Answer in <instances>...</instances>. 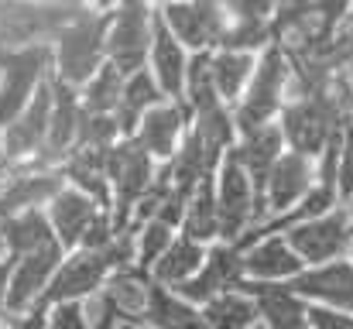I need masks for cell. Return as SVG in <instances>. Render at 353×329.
I'll list each match as a JSON object with an SVG mask.
<instances>
[{
    "label": "cell",
    "mask_w": 353,
    "mask_h": 329,
    "mask_svg": "<svg viewBox=\"0 0 353 329\" xmlns=\"http://www.w3.org/2000/svg\"><path fill=\"white\" fill-rule=\"evenodd\" d=\"M336 192H340V199H353V130L347 127V134H343V144H340V151H336Z\"/></svg>",
    "instance_id": "obj_35"
},
{
    "label": "cell",
    "mask_w": 353,
    "mask_h": 329,
    "mask_svg": "<svg viewBox=\"0 0 353 329\" xmlns=\"http://www.w3.org/2000/svg\"><path fill=\"white\" fill-rule=\"evenodd\" d=\"M158 14H161L165 28L172 31V38L192 55L216 52L220 38L227 31L223 3H165V7H158Z\"/></svg>",
    "instance_id": "obj_9"
},
{
    "label": "cell",
    "mask_w": 353,
    "mask_h": 329,
    "mask_svg": "<svg viewBox=\"0 0 353 329\" xmlns=\"http://www.w3.org/2000/svg\"><path fill=\"white\" fill-rule=\"evenodd\" d=\"M123 83L127 76L117 72L110 62L79 90V103H83V113H93V117H117L120 107V93H123Z\"/></svg>",
    "instance_id": "obj_31"
},
{
    "label": "cell",
    "mask_w": 353,
    "mask_h": 329,
    "mask_svg": "<svg viewBox=\"0 0 353 329\" xmlns=\"http://www.w3.org/2000/svg\"><path fill=\"white\" fill-rule=\"evenodd\" d=\"M45 213H48V223H52V230H55L62 250H69V247H79V243H83L86 230L93 226V219L100 217L103 210H100L90 196H83L79 189L65 186V189L48 203Z\"/></svg>",
    "instance_id": "obj_23"
},
{
    "label": "cell",
    "mask_w": 353,
    "mask_h": 329,
    "mask_svg": "<svg viewBox=\"0 0 353 329\" xmlns=\"http://www.w3.org/2000/svg\"><path fill=\"white\" fill-rule=\"evenodd\" d=\"M137 230V268L151 271L158 264V257L172 247V240L179 237V230H172L161 219H148V223H130Z\"/></svg>",
    "instance_id": "obj_33"
},
{
    "label": "cell",
    "mask_w": 353,
    "mask_h": 329,
    "mask_svg": "<svg viewBox=\"0 0 353 329\" xmlns=\"http://www.w3.org/2000/svg\"><path fill=\"white\" fill-rule=\"evenodd\" d=\"M243 281H247V275H243V254L236 247H230V243H213L206 264L199 268V275L189 278L185 285H179L175 295L185 299L189 306L203 309V306H210L213 299H220L227 292H240Z\"/></svg>",
    "instance_id": "obj_12"
},
{
    "label": "cell",
    "mask_w": 353,
    "mask_h": 329,
    "mask_svg": "<svg viewBox=\"0 0 353 329\" xmlns=\"http://www.w3.org/2000/svg\"><path fill=\"white\" fill-rule=\"evenodd\" d=\"M189 62H192V55L172 38V31L165 28V21H161V14H158V24H154V45H151L148 69H151L154 83L161 86L165 100H172V103H182V100H185Z\"/></svg>",
    "instance_id": "obj_19"
},
{
    "label": "cell",
    "mask_w": 353,
    "mask_h": 329,
    "mask_svg": "<svg viewBox=\"0 0 353 329\" xmlns=\"http://www.w3.org/2000/svg\"><path fill=\"white\" fill-rule=\"evenodd\" d=\"M343 79H347V86H350V93H353V62L343 69Z\"/></svg>",
    "instance_id": "obj_42"
},
{
    "label": "cell",
    "mask_w": 353,
    "mask_h": 329,
    "mask_svg": "<svg viewBox=\"0 0 353 329\" xmlns=\"http://www.w3.org/2000/svg\"><path fill=\"white\" fill-rule=\"evenodd\" d=\"M65 189V179L59 168H45V165H24L17 172H10L3 179L0 189V223L34 210H48V203Z\"/></svg>",
    "instance_id": "obj_11"
},
{
    "label": "cell",
    "mask_w": 353,
    "mask_h": 329,
    "mask_svg": "<svg viewBox=\"0 0 353 329\" xmlns=\"http://www.w3.org/2000/svg\"><path fill=\"white\" fill-rule=\"evenodd\" d=\"M107 168H110V192H114L110 217L117 223V230H127L134 213H137V206H141V199L148 196V189H151V182L158 175V161L148 158L127 137V141H120L117 148H110Z\"/></svg>",
    "instance_id": "obj_6"
},
{
    "label": "cell",
    "mask_w": 353,
    "mask_h": 329,
    "mask_svg": "<svg viewBox=\"0 0 353 329\" xmlns=\"http://www.w3.org/2000/svg\"><path fill=\"white\" fill-rule=\"evenodd\" d=\"M295 93V79H292V62L285 55V48L274 41L268 52L257 55L254 76L243 90V97L236 100L234 120L236 130H254V127H268L278 123L285 103Z\"/></svg>",
    "instance_id": "obj_2"
},
{
    "label": "cell",
    "mask_w": 353,
    "mask_h": 329,
    "mask_svg": "<svg viewBox=\"0 0 353 329\" xmlns=\"http://www.w3.org/2000/svg\"><path fill=\"white\" fill-rule=\"evenodd\" d=\"M48 123H52V79L38 90V97L24 107V113L7 130H0V148L10 168H24L41 158Z\"/></svg>",
    "instance_id": "obj_10"
},
{
    "label": "cell",
    "mask_w": 353,
    "mask_h": 329,
    "mask_svg": "<svg viewBox=\"0 0 353 329\" xmlns=\"http://www.w3.org/2000/svg\"><path fill=\"white\" fill-rule=\"evenodd\" d=\"M347 90H350V86H347ZM347 127L353 130V93L347 97Z\"/></svg>",
    "instance_id": "obj_40"
},
{
    "label": "cell",
    "mask_w": 353,
    "mask_h": 329,
    "mask_svg": "<svg viewBox=\"0 0 353 329\" xmlns=\"http://www.w3.org/2000/svg\"><path fill=\"white\" fill-rule=\"evenodd\" d=\"M206 257H210V247H203V243L189 240L185 233H179V237L172 240V247H168V250L158 257V264L151 268V278H154L161 288L175 292L179 285H185L189 278L199 275V268L206 264Z\"/></svg>",
    "instance_id": "obj_26"
},
{
    "label": "cell",
    "mask_w": 353,
    "mask_h": 329,
    "mask_svg": "<svg viewBox=\"0 0 353 329\" xmlns=\"http://www.w3.org/2000/svg\"><path fill=\"white\" fill-rule=\"evenodd\" d=\"M144 326L151 329H210L203 319V309L189 306L185 299H179L175 292L161 288L154 281L151 288V299H148V309H144Z\"/></svg>",
    "instance_id": "obj_29"
},
{
    "label": "cell",
    "mask_w": 353,
    "mask_h": 329,
    "mask_svg": "<svg viewBox=\"0 0 353 329\" xmlns=\"http://www.w3.org/2000/svg\"><path fill=\"white\" fill-rule=\"evenodd\" d=\"M189 123H192V117H189V107H185V103L165 100L161 107H154L137 123V130H134L130 141H134L148 158H154L158 165H165V161L175 158V151H179V144H182Z\"/></svg>",
    "instance_id": "obj_16"
},
{
    "label": "cell",
    "mask_w": 353,
    "mask_h": 329,
    "mask_svg": "<svg viewBox=\"0 0 353 329\" xmlns=\"http://www.w3.org/2000/svg\"><path fill=\"white\" fill-rule=\"evenodd\" d=\"M203 319L210 329H254L257 326V309L243 292H227L203 306Z\"/></svg>",
    "instance_id": "obj_32"
},
{
    "label": "cell",
    "mask_w": 353,
    "mask_h": 329,
    "mask_svg": "<svg viewBox=\"0 0 353 329\" xmlns=\"http://www.w3.org/2000/svg\"><path fill=\"white\" fill-rule=\"evenodd\" d=\"M319 182V161L312 158H302L295 151H285L278 158V165L271 168L261 196H264V210H268V219L274 217H285L288 210H295L309 189Z\"/></svg>",
    "instance_id": "obj_13"
},
{
    "label": "cell",
    "mask_w": 353,
    "mask_h": 329,
    "mask_svg": "<svg viewBox=\"0 0 353 329\" xmlns=\"http://www.w3.org/2000/svg\"><path fill=\"white\" fill-rule=\"evenodd\" d=\"M161 103H165V93H161V86L154 83L151 69H141V72L127 76L123 93H120V107H117V123H120L123 141L134 137L137 123H141L154 107H161Z\"/></svg>",
    "instance_id": "obj_27"
},
{
    "label": "cell",
    "mask_w": 353,
    "mask_h": 329,
    "mask_svg": "<svg viewBox=\"0 0 353 329\" xmlns=\"http://www.w3.org/2000/svg\"><path fill=\"white\" fill-rule=\"evenodd\" d=\"M309 329H353V316L350 312H333V309L309 306Z\"/></svg>",
    "instance_id": "obj_36"
},
{
    "label": "cell",
    "mask_w": 353,
    "mask_h": 329,
    "mask_svg": "<svg viewBox=\"0 0 353 329\" xmlns=\"http://www.w3.org/2000/svg\"><path fill=\"white\" fill-rule=\"evenodd\" d=\"M216 210H220V243L236 247L247 233H254L264 219V196L250 182V175L240 168L234 151L216 168Z\"/></svg>",
    "instance_id": "obj_3"
},
{
    "label": "cell",
    "mask_w": 353,
    "mask_h": 329,
    "mask_svg": "<svg viewBox=\"0 0 353 329\" xmlns=\"http://www.w3.org/2000/svg\"><path fill=\"white\" fill-rule=\"evenodd\" d=\"M10 172V165H7V158H3V148H0V179Z\"/></svg>",
    "instance_id": "obj_43"
},
{
    "label": "cell",
    "mask_w": 353,
    "mask_h": 329,
    "mask_svg": "<svg viewBox=\"0 0 353 329\" xmlns=\"http://www.w3.org/2000/svg\"><path fill=\"white\" fill-rule=\"evenodd\" d=\"M0 257H3V240H0Z\"/></svg>",
    "instance_id": "obj_45"
},
{
    "label": "cell",
    "mask_w": 353,
    "mask_h": 329,
    "mask_svg": "<svg viewBox=\"0 0 353 329\" xmlns=\"http://www.w3.org/2000/svg\"><path fill=\"white\" fill-rule=\"evenodd\" d=\"M288 288L316 309L350 312L353 316V261H333L323 268H305L299 278L288 281Z\"/></svg>",
    "instance_id": "obj_14"
},
{
    "label": "cell",
    "mask_w": 353,
    "mask_h": 329,
    "mask_svg": "<svg viewBox=\"0 0 353 329\" xmlns=\"http://www.w3.org/2000/svg\"><path fill=\"white\" fill-rule=\"evenodd\" d=\"M240 254H243V275H247V281L288 285L292 278H299L305 271V264L299 261V254L288 247L285 237H261L257 243H250Z\"/></svg>",
    "instance_id": "obj_20"
},
{
    "label": "cell",
    "mask_w": 353,
    "mask_h": 329,
    "mask_svg": "<svg viewBox=\"0 0 353 329\" xmlns=\"http://www.w3.org/2000/svg\"><path fill=\"white\" fill-rule=\"evenodd\" d=\"M7 329H48V306L38 302L34 309H28L21 316H10Z\"/></svg>",
    "instance_id": "obj_37"
},
{
    "label": "cell",
    "mask_w": 353,
    "mask_h": 329,
    "mask_svg": "<svg viewBox=\"0 0 353 329\" xmlns=\"http://www.w3.org/2000/svg\"><path fill=\"white\" fill-rule=\"evenodd\" d=\"M86 309H90L93 329H117V316H114V312H110V309H107V306H103L100 299H93V302H90Z\"/></svg>",
    "instance_id": "obj_38"
},
{
    "label": "cell",
    "mask_w": 353,
    "mask_h": 329,
    "mask_svg": "<svg viewBox=\"0 0 353 329\" xmlns=\"http://www.w3.org/2000/svg\"><path fill=\"white\" fill-rule=\"evenodd\" d=\"M254 329H264V326H261V323H257V326H254Z\"/></svg>",
    "instance_id": "obj_46"
},
{
    "label": "cell",
    "mask_w": 353,
    "mask_h": 329,
    "mask_svg": "<svg viewBox=\"0 0 353 329\" xmlns=\"http://www.w3.org/2000/svg\"><path fill=\"white\" fill-rule=\"evenodd\" d=\"M10 275H14V261L0 257V316L7 319V292H10Z\"/></svg>",
    "instance_id": "obj_39"
},
{
    "label": "cell",
    "mask_w": 353,
    "mask_h": 329,
    "mask_svg": "<svg viewBox=\"0 0 353 329\" xmlns=\"http://www.w3.org/2000/svg\"><path fill=\"white\" fill-rule=\"evenodd\" d=\"M0 240H3V257H10V261H21V257L48 250V247H62L45 210L3 219L0 223Z\"/></svg>",
    "instance_id": "obj_25"
},
{
    "label": "cell",
    "mask_w": 353,
    "mask_h": 329,
    "mask_svg": "<svg viewBox=\"0 0 353 329\" xmlns=\"http://www.w3.org/2000/svg\"><path fill=\"white\" fill-rule=\"evenodd\" d=\"M288 240V247L299 254V261L305 268H323L333 261H347V254L353 250V223L347 206H336L333 213L309 223L292 226L288 233H281Z\"/></svg>",
    "instance_id": "obj_7"
},
{
    "label": "cell",
    "mask_w": 353,
    "mask_h": 329,
    "mask_svg": "<svg viewBox=\"0 0 353 329\" xmlns=\"http://www.w3.org/2000/svg\"><path fill=\"white\" fill-rule=\"evenodd\" d=\"M240 292L254 302L257 323L264 329H309V306H305L288 285L243 281Z\"/></svg>",
    "instance_id": "obj_18"
},
{
    "label": "cell",
    "mask_w": 353,
    "mask_h": 329,
    "mask_svg": "<svg viewBox=\"0 0 353 329\" xmlns=\"http://www.w3.org/2000/svg\"><path fill=\"white\" fill-rule=\"evenodd\" d=\"M55 76L52 45H28L0 52V130H7L24 107L38 97V90Z\"/></svg>",
    "instance_id": "obj_4"
},
{
    "label": "cell",
    "mask_w": 353,
    "mask_h": 329,
    "mask_svg": "<svg viewBox=\"0 0 353 329\" xmlns=\"http://www.w3.org/2000/svg\"><path fill=\"white\" fill-rule=\"evenodd\" d=\"M350 261H353V250H350Z\"/></svg>",
    "instance_id": "obj_48"
},
{
    "label": "cell",
    "mask_w": 353,
    "mask_h": 329,
    "mask_svg": "<svg viewBox=\"0 0 353 329\" xmlns=\"http://www.w3.org/2000/svg\"><path fill=\"white\" fill-rule=\"evenodd\" d=\"M154 24H158V7L148 3H120L110 7V31H107V62L134 76L148 69L151 45H154Z\"/></svg>",
    "instance_id": "obj_5"
},
{
    "label": "cell",
    "mask_w": 353,
    "mask_h": 329,
    "mask_svg": "<svg viewBox=\"0 0 353 329\" xmlns=\"http://www.w3.org/2000/svg\"><path fill=\"white\" fill-rule=\"evenodd\" d=\"M59 264H62V247H48V250H38V254L14 261L10 292H7V316H21V312L34 309L41 302L45 288L52 285Z\"/></svg>",
    "instance_id": "obj_17"
},
{
    "label": "cell",
    "mask_w": 353,
    "mask_h": 329,
    "mask_svg": "<svg viewBox=\"0 0 353 329\" xmlns=\"http://www.w3.org/2000/svg\"><path fill=\"white\" fill-rule=\"evenodd\" d=\"M285 137L278 130V123L268 127H254V130H240L234 144V158L240 161V168L250 175V182L257 186V192L264 189L271 168L278 165V158L285 154Z\"/></svg>",
    "instance_id": "obj_21"
},
{
    "label": "cell",
    "mask_w": 353,
    "mask_h": 329,
    "mask_svg": "<svg viewBox=\"0 0 353 329\" xmlns=\"http://www.w3.org/2000/svg\"><path fill=\"white\" fill-rule=\"evenodd\" d=\"M117 329H151V326H144V323H127V319H117Z\"/></svg>",
    "instance_id": "obj_41"
},
{
    "label": "cell",
    "mask_w": 353,
    "mask_h": 329,
    "mask_svg": "<svg viewBox=\"0 0 353 329\" xmlns=\"http://www.w3.org/2000/svg\"><path fill=\"white\" fill-rule=\"evenodd\" d=\"M151 288H154V278L151 271L130 264L123 271H114L100 302L117 316V319H127V323H141L144 319V309H148V299H151Z\"/></svg>",
    "instance_id": "obj_24"
},
{
    "label": "cell",
    "mask_w": 353,
    "mask_h": 329,
    "mask_svg": "<svg viewBox=\"0 0 353 329\" xmlns=\"http://www.w3.org/2000/svg\"><path fill=\"white\" fill-rule=\"evenodd\" d=\"M79 127H83L79 90H72V86H65V83H59L52 76V123H48V137H45V148H41L38 165L62 168V161L79 144Z\"/></svg>",
    "instance_id": "obj_15"
},
{
    "label": "cell",
    "mask_w": 353,
    "mask_h": 329,
    "mask_svg": "<svg viewBox=\"0 0 353 329\" xmlns=\"http://www.w3.org/2000/svg\"><path fill=\"white\" fill-rule=\"evenodd\" d=\"M0 189H3V179H0Z\"/></svg>",
    "instance_id": "obj_47"
},
{
    "label": "cell",
    "mask_w": 353,
    "mask_h": 329,
    "mask_svg": "<svg viewBox=\"0 0 353 329\" xmlns=\"http://www.w3.org/2000/svg\"><path fill=\"white\" fill-rule=\"evenodd\" d=\"M182 233L203 247L220 243V210H216V175L203 179L185 206V219H182Z\"/></svg>",
    "instance_id": "obj_28"
},
{
    "label": "cell",
    "mask_w": 353,
    "mask_h": 329,
    "mask_svg": "<svg viewBox=\"0 0 353 329\" xmlns=\"http://www.w3.org/2000/svg\"><path fill=\"white\" fill-rule=\"evenodd\" d=\"M114 275V264L107 257V250H76L72 257H65L52 278V285L41 295V306H65V302H86V299H100L107 281Z\"/></svg>",
    "instance_id": "obj_8"
},
{
    "label": "cell",
    "mask_w": 353,
    "mask_h": 329,
    "mask_svg": "<svg viewBox=\"0 0 353 329\" xmlns=\"http://www.w3.org/2000/svg\"><path fill=\"white\" fill-rule=\"evenodd\" d=\"M107 154L110 151H93V148H76L65 161H62V179L65 186L79 189L83 196H90L100 210H114V192H110V168H107Z\"/></svg>",
    "instance_id": "obj_22"
},
{
    "label": "cell",
    "mask_w": 353,
    "mask_h": 329,
    "mask_svg": "<svg viewBox=\"0 0 353 329\" xmlns=\"http://www.w3.org/2000/svg\"><path fill=\"white\" fill-rule=\"evenodd\" d=\"M48 329H93L86 302H65L48 309Z\"/></svg>",
    "instance_id": "obj_34"
},
{
    "label": "cell",
    "mask_w": 353,
    "mask_h": 329,
    "mask_svg": "<svg viewBox=\"0 0 353 329\" xmlns=\"http://www.w3.org/2000/svg\"><path fill=\"white\" fill-rule=\"evenodd\" d=\"M257 55H243V52H213L210 55V72L216 83V93L223 97L227 107H236V100L243 97L250 76H254Z\"/></svg>",
    "instance_id": "obj_30"
},
{
    "label": "cell",
    "mask_w": 353,
    "mask_h": 329,
    "mask_svg": "<svg viewBox=\"0 0 353 329\" xmlns=\"http://www.w3.org/2000/svg\"><path fill=\"white\" fill-rule=\"evenodd\" d=\"M347 213H350V223H353V199H350V203H347Z\"/></svg>",
    "instance_id": "obj_44"
},
{
    "label": "cell",
    "mask_w": 353,
    "mask_h": 329,
    "mask_svg": "<svg viewBox=\"0 0 353 329\" xmlns=\"http://www.w3.org/2000/svg\"><path fill=\"white\" fill-rule=\"evenodd\" d=\"M107 31L110 7H83L52 41L55 79L72 90H83L107 66Z\"/></svg>",
    "instance_id": "obj_1"
}]
</instances>
